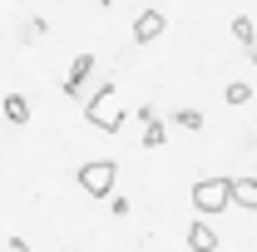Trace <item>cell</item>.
<instances>
[{"mask_svg": "<svg viewBox=\"0 0 257 252\" xmlns=\"http://www.w3.org/2000/svg\"><path fill=\"white\" fill-rule=\"evenodd\" d=\"M84 119H89L99 134H119V129H124L128 114L119 109V84H114V79H104L94 94L84 99Z\"/></svg>", "mask_w": 257, "mask_h": 252, "instance_id": "6da1fadb", "label": "cell"}, {"mask_svg": "<svg viewBox=\"0 0 257 252\" xmlns=\"http://www.w3.org/2000/svg\"><path fill=\"white\" fill-rule=\"evenodd\" d=\"M193 208H198V218H213V213L232 208V178H203V183H193Z\"/></svg>", "mask_w": 257, "mask_h": 252, "instance_id": "7a4b0ae2", "label": "cell"}, {"mask_svg": "<svg viewBox=\"0 0 257 252\" xmlns=\"http://www.w3.org/2000/svg\"><path fill=\"white\" fill-rule=\"evenodd\" d=\"M114 178H119V163H114V158H89V163H79V188L89 193V198H109V193H114Z\"/></svg>", "mask_w": 257, "mask_h": 252, "instance_id": "3957f363", "label": "cell"}, {"mask_svg": "<svg viewBox=\"0 0 257 252\" xmlns=\"http://www.w3.org/2000/svg\"><path fill=\"white\" fill-rule=\"evenodd\" d=\"M89 74H94V55H74V60H69V79H64V94L79 99V94H84V79H89Z\"/></svg>", "mask_w": 257, "mask_h": 252, "instance_id": "277c9868", "label": "cell"}, {"mask_svg": "<svg viewBox=\"0 0 257 252\" xmlns=\"http://www.w3.org/2000/svg\"><path fill=\"white\" fill-rule=\"evenodd\" d=\"M159 35H163V15H159V10H139V20H134V40L149 45V40H159Z\"/></svg>", "mask_w": 257, "mask_h": 252, "instance_id": "5b68a950", "label": "cell"}, {"mask_svg": "<svg viewBox=\"0 0 257 252\" xmlns=\"http://www.w3.org/2000/svg\"><path fill=\"white\" fill-rule=\"evenodd\" d=\"M232 203L257 213V178H232Z\"/></svg>", "mask_w": 257, "mask_h": 252, "instance_id": "8992f818", "label": "cell"}, {"mask_svg": "<svg viewBox=\"0 0 257 252\" xmlns=\"http://www.w3.org/2000/svg\"><path fill=\"white\" fill-rule=\"evenodd\" d=\"M5 119H10V124H30V99L25 94H5Z\"/></svg>", "mask_w": 257, "mask_h": 252, "instance_id": "52a82bcc", "label": "cell"}, {"mask_svg": "<svg viewBox=\"0 0 257 252\" xmlns=\"http://www.w3.org/2000/svg\"><path fill=\"white\" fill-rule=\"evenodd\" d=\"M188 247H218V232L208 227V218H198L188 227Z\"/></svg>", "mask_w": 257, "mask_h": 252, "instance_id": "ba28073f", "label": "cell"}, {"mask_svg": "<svg viewBox=\"0 0 257 252\" xmlns=\"http://www.w3.org/2000/svg\"><path fill=\"white\" fill-rule=\"evenodd\" d=\"M163 139H168V124L163 119H149L144 124V149H163Z\"/></svg>", "mask_w": 257, "mask_h": 252, "instance_id": "9c48e42d", "label": "cell"}, {"mask_svg": "<svg viewBox=\"0 0 257 252\" xmlns=\"http://www.w3.org/2000/svg\"><path fill=\"white\" fill-rule=\"evenodd\" d=\"M232 40H242L247 50H252V45H257V25H252V20H247V15H237V20H232Z\"/></svg>", "mask_w": 257, "mask_h": 252, "instance_id": "30bf717a", "label": "cell"}, {"mask_svg": "<svg viewBox=\"0 0 257 252\" xmlns=\"http://www.w3.org/2000/svg\"><path fill=\"white\" fill-rule=\"evenodd\" d=\"M223 99L227 104H247V99H252V84H247V79H232V84L223 89Z\"/></svg>", "mask_w": 257, "mask_h": 252, "instance_id": "8fae6325", "label": "cell"}, {"mask_svg": "<svg viewBox=\"0 0 257 252\" xmlns=\"http://www.w3.org/2000/svg\"><path fill=\"white\" fill-rule=\"evenodd\" d=\"M173 124H178V129H193V134H198V129H203V114H198V109H178V114H173Z\"/></svg>", "mask_w": 257, "mask_h": 252, "instance_id": "7c38bea8", "label": "cell"}, {"mask_svg": "<svg viewBox=\"0 0 257 252\" xmlns=\"http://www.w3.org/2000/svg\"><path fill=\"white\" fill-rule=\"evenodd\" d=\"M5 252H30V242H25V237H10V242H5Z\"/></svg>", "mask_w": 257, "mask_h": 252, "instance_id": "4fadbf2b", "label": "cell"}, {"mask_svg": "<svg viewBox=\"0 0 257 252\" xmlns=\"http://www.w3.org/2000/svg\"><path fill=\"white\" fill-rule=\"evenodd\" d=\"M188 252H218V247H188Z\"/></svg>", "mask_w": 257, "mask_h": 252, "instance_id": "5bb4252c", "label": "cell"}, {"mask_svg": "<svg viewBox=\"0 0 257 252\" xmlns=\"http://www.w3.org/2000/svg\"><path fill=\"white\" fill-rule=\"evenodd\" d=\"M247 55H252V64H257V45H252V50H247Z\"/></svg>", "mask_w": 257, "mask_h": 252, "instance_id": "9a60e30c", "label": "cell"}]
</instances>
